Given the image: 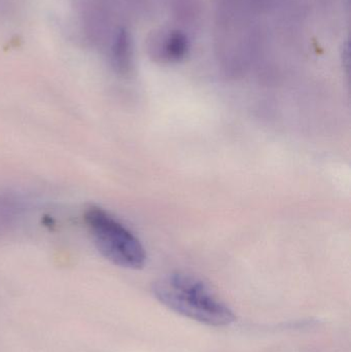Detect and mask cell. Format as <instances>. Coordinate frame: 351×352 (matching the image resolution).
<instances>
[{"mask_svg": "<svg viewBox=\"0 0 351 352\" xmlns=\"http://www.w3.org/2000/svg\"><path fill=\"white\" fill-rule=\"evenodd\" d=\"M157 299L169 309L208 326H228L234 322L232 310L220 302L199 279L172 273L154 285Z\"/></svg>", "mask_w": 351, "mask_h": 352, "instance_id": "1", "label": "cell"}, {"mask_svg": "<svg viewBox=\"0 0 351 352\" xmlns=\"http://www.w3.org/2000/svg\"><path fill=\"white\" fill-rule=\"evenodd\" d=\"M188 39L181 31H175L169 37L165 47V55L171 61H179L188 52Z\"/></svg>", "mask_w": 351, "mask_h": 352, "instance_id": "4", "label": "cell"}, {"mask_svg": "<svg viewBox=\"0 0 351 352\" xmlns=\"http://www.w3.org/2000/svg\"><path fill=\"white\" fill-rule=\"evenodd\" d=\"M113 63L120 72H127L131 65V45L130 37L125 29L117 33L113 47Z\"/></svg>", "mask_w": 351, "mask_h": 352, "instance_id": "3", "label": "cell"}, {"mask_svg": "<svg viewBox=\"0 0 351 352\" xmlns=\"http://www.w3.org/2000/svg\"><path fill=\"white\" fill-rule=\"evenodd\" d=\"M84 221L96 248L104 258L123 268L140 269L144 266L146 254L141 242L113 215L99 207H90Z\"/></svg>", "mask_w": 351, "mask_h": 352, "instance_id": "2", "label": "cell"}]
</instances>
